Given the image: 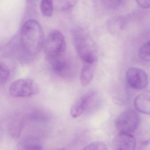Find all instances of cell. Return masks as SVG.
<instances>
[{
	"label": "cell",
	"instance_id": "cell-17",
	"mask_svg": "<svg viewBox=\"0 0 150 150\" xmlns=\"http://www.w3.org/2000/svg\"><path fill=\"white\" fill-rule=\"evenodd\" d=\"M56 6L60 11L67 12L71 10L76 5L77 1H56Z\"/></svg>",
	"mask_w": 150,
	"mask_h": 150
},
{
	"label": "cell",
	"instance_id": "cell-5",
	"mask_svg": "<svg viewBox=\"0 0 150 150\" xmlns=\"http://www.w3.org/2000/svg\"><path fill=\"white\" fill-rule=\"evenodd\" d=\"M39 88L36 82L31 79L23 78L13 82L8 92L11 96L16 97H29L38 94Z\"/></svg>",
	"mask_w": 150,
	"mask_h": 150
},
{
	"label": "cell",
	"instance_id": "cell-12",
	"mask_svg": "<svg viewBox=\"0 0 150 150\" xmlns=\"http://www.w3.org/2000/svg\"><path fill=\"white\" fill-rule=\"evenodd\" d=\"M19 150H43L40 140L34 137L23 139L19 144Z\"/></svg>",
	"mask_w": 150,
	"mask_h": 150
},
{
	"label": "cell",
	"instance_id": "cell-3",
	"mask_svg": "<svg viewBox=\"0 0 150 150\" xmlns=\"http://www.w3.org/2000/svg\"><path fill=\"white\" fill-rule=\"evenodd\" d=\"M101 99L97 92L91 91L81 95L74 102L71 109L74 118L81 116L86 113L95 111L100 107Z\"/></svg>",
	"mask_w": 150,
	"mask_h": 150
},
{
	"label": "cell",
	"instance_id": "cell-14",
	"mask_svg": "<svg viewBox=\"0 0 150 150\" xmlns=\"http://www.w3.org/2000/svg\"><path fill=\"white\" fill-rule=\"evenodd\" d=\"M40 8L43 15L45 17H50L54 10L53 1L50 0L42 1L40 4Z\"/></svg>",
	"mask_w": 150,
	"mask_h": 150
},
{
	"label": "cell",
	"instance_id": "cell-20",
	"mask_svg": "<svg viewBox=\"0 0 150 150\" xmlns=\"http://www.w3.org/2000/svg\"><path fill=\"white\" fill-rule=\"evenodd\" d=\"M138 5L144 8H150V0H139L137 1Z\"/></svg>",
	"mask_w": 150,
	"mask_h": 150
},
{
	"label": "cell",
	"instance_id": "cell-2",
	"mask_svg": "<svg viewBox=\"0 0 150 150\" xmlns=\"http://www.w3.org/2000/svg\"><path fill=\"white\" fill-rule=\"evenodd\" d=\"M74 46L84 63H96L97 52L95 44L88 32L83 28H77L72 32Z\"/></svg>",
	"mask_w": 150,
	"mask_h": 150
},
{
	"label": "cell",
	"instance_id": "cell-10",
	"mask_svg": "<svg viewBox=\"0 0 150 150\" xmlns=\"http://www.w3.org/2000/svg\"><path fill=\"white\" fill-rule=\"evenodd\" d=\"M134 105L140 113L150 115V91H145L137 96Z\"/></svg>",
	"mask_w": 150,
	"mask_h": 150
},
{
	"label": "cell",
	"instance_id": "cell-1",
	"mask_svg": "<svg viewBox=\"0 0 150 150\" xmlns=\"http://www.w3.org/2000/svg\"><path fill=\"white\" fill-rule=\"evenodd\" d=\"M44 41V34L41 24L34 19L27 20L20 33V54L28 60L33 59L40 52Z\"/></svg>",
	"mask_w": 150,
	"mask_h": 150
},
{
	"label": "cell",
	"instance_id": "cell-11",
	"mask_svg": "<svg viewBox=\"0 0 150 150\" xmlns=\"http://www.w3.org/2000/svg\"><path fill=\"white\" fill-rule=\"evenodd\" d=\"M96 63H84L80 74L81 85L86 87L91 83L96 67Z\"/></svg>",
	"mask_w": 150,
	"mask_h": 150
},
{
	"label": "cell",
	"instance_id": "cell-6",
	"mask_svg": "<svg viewBox=\"0 0 150 150\" xmlns=\"http://www.w3.org/2000/svg\"><path fill=\"white\" fill-rule=\"evenodd\" d=\"M140 118L138 113L133 109L123 111L115 121L116 128L120 132L130 133L134 132L139 126Z\"/></svg>",
	"mask_w": 150,
	"mask_h": 150
},
{
	"label": "cell",
	"instance_id": "cell-7",
	"mask_svg": "<svg viewBox=\"0 0 150 150\" xmlns=\"http://www.w3.org/2000/svg\"><path fill=\"white\" fill-rule=\"evenodd\" d=\"M126 81L132 88L142 90L147 87L148 78L146 73L140 68L130 67L128 69L125 75Z\"/></svg>",
	"mask_w": 150,
	"mask_h": 150
},
{
	"label": "cell",
	"instance_id": "cell-18",
	"mask_svg": "<svg viewBox=\"0 0 150 150\" xmlns=\"http://www.w3.org/2000/svg\"><path fill=\"white\" fill-rule=\"evenodd\" d=\"M82 150H108L107 145L103 142L96 141L85 146Z\"/></svg>",
	"mask_w": 150,
	"mask_h": 150
},
{
	"label": "cell",
	"instance_id": "cell-9",
	"mask_svg": "<svg viewBox=\"0 0 150 150\" xmlns=\"http://www.w3.org/2000/svg\"><path fill=\"white\" fill-rule=\"evenodd\" d=\"M52 71L61 77H66L70 74L71 66L65 54L49 60Z\"/></svg>",
	"mask_w": 150,
	"mask_h": 150
},
{
	"label": "cell",
	"instance_id": "cell-13",
	"mask_svg": "<svg viewBox=\"0 0 150 150\" xmlns=\"http://www.w3.org/2000/svg\"><path fill=\"white\" fill-rule=\"evenodd\" d=\"M49 114L42 110H35L27 115V118L31 121L45 122L50 119Z\"/></svg>",
	"mask_w": 150,
	"mask_h": 150
},
{
	"label": "cell",
	"instance_id": "cell-16",
	"mask_svg": "<svg viewBox=\"0 0 150 150\" xmlns=\"http://www.w3.org/2000/svg\"><path fill=\"white\" fill-rule=\"evenodd\" d=\"M0 84L1 85H5L10 78L11 72L8 67L2 62L0 64Z\"/></svg>",
	"mask_w": 150,
	"mask_h": 150
},
{
	"label": "cell",
	"instance_id": "cell-4",
	"mask_svg": "<svg viewBox=\"0 0 150 150\" xmlns=\"http://www.w3.org/2000/svg\"><path fill=\"white\" fill-rule=\"evenodd\" d=\"M44 49L49 61L65 55L66 43L62 33L56 30L50 31L45 41Z\"/></svg>",
	"mask_w": 150,
	"mask_h": 150
},
{
	"label": "cell",
	"instance_id": "cell-8",
	"mask_svg": "<svg viewBox=\"0 0 150 150\" xmlns=\"http://www.w3.org/2000/svg\"><path fill=\"white\" fill-rule=\"evenodd\" d=\"M136 139L130 133L120 132L114 139L113 147L114 150H135Z\"/></svg>",
	"mask_w": 150,
	"mask_h": 150
},
{
	"label": "cell",
	"instance_id": "cell-21",
	"mask_svg": "<svg viewBox=\"0 0 150 150\" xmlns=\"http://www.w3.org/2000/svg\"><path fill=\"white\" fill-rule=\"evenodd\" d=\"M65 150V149H60V148H59V149H54V150Z\"/></svg>",
	"mask_w": 150,
	"mask_h": 150
},
{
	"label": "cell",
	"instance_id": "cell-15",
	"mask_svg": "<svg viewBox=\"0 0 150 150\" xmlns=\"http://www.w3.org/2000/svg\"><path fill=\"white\" fill-rule=\"evenodd\" d=\"M138 53L141 59L146 61H150V40L140 46Z\"/></svg>",
	"mask_w": 150,
	"mask_h": 150
},
{
	"label": "cell",
	"instance_id": "cell-19",
	"mask_svg": "<svg viewBox=\"0 0 150 150\" xmlns=\"http://www.w3.org/2000/svg\"><path fill=\"white\" fill-rule=\"evenodd\" d=\"M137 150H150V138L143 141L139 145Z\"/></svg>",
	"mask_w": 150,
	"mask_h": 150
}]
</instances>
